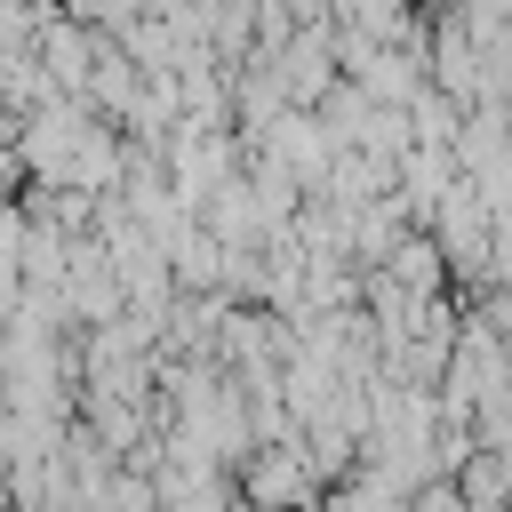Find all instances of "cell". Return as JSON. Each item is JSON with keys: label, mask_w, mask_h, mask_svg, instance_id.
Segmentation results:
<instances>
[{"label": "cell", "mask_w": 512, "mask_h": 512, "mask_svg": "<svg viewBox=\"0 0 512 512\" xmlns=\"http://www.w3.org/2000/svg\"><path fill=\"white\" fill-rule=\"evenodd\" d=\"M456 496H464V512H488L496 496H512V448H472Z\"/></svg>", "instance_id": "1"}, {"label": "cell", "mask_w": 512, "mask_h": 512, "mask_svg": "<svg viewBox=\"0 0 512 512\" xmlns=\"http://www.w3.org/2000/svg\"><path fill=\"white\" fill-rule=\"evenodd\" d=\"M416 512H464V496H456V480H448V488H424V496H416Z\"/></svg>", "instance_id": "2"}]
</instances>
